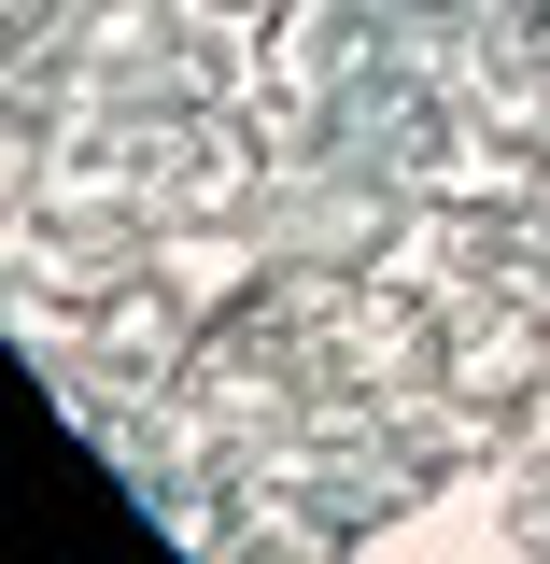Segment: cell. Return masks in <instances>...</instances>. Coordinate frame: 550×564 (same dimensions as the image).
I'll return each mask as SVG.
<instances>
[{"instance_id": "obj_1", "label": "cell", "mask_w": 550, "mask_h": 564, "mask_svg": "<svg viewBox=\"0 0 550 564\" xmlns=\"http://www.w3.org/2000/svg\"><path fill=\"white\" fill-rule=\"evenodd\" d=\"M226 14H269V0H226Z\"/></svg>"}]
</instances>
